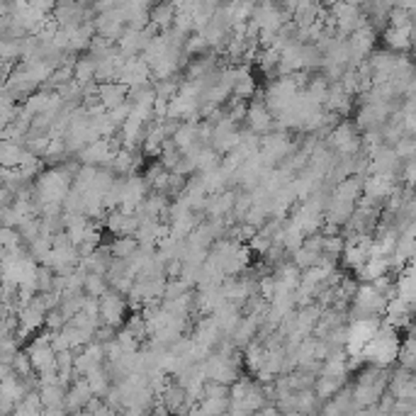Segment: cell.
<instances>
[{"instance_id":"cell-10","label":"cell","mask_w":416,"mask_h":416,"mask_svg":"<svg viewBox=\"0 0 416 416\" xmlns=\"http://www.w3.org/2000/svg\"><path fill=\"white\" fill-rule=\"evenodd\" d=\"M52 98H54V90L39 88V90L32 92L30 98L22 103V115H27L30 119L39 117L41 112H46V110H49V105H52Z\"/></svg>"},{"instance_id":"cell-17","label":"cell","mask_w":416,"mask_h":416,"mask_svg":"<svg viewBox=\"0 0 416 416\" xmlns=\"http://www.w3.org/2000/svg\"><path fill=\"white\" fill-rule=\"evenodd\" d=\"M110 290H112V288H110L108 277L98 275V273H88V277H86V295H88V297L103 299Z\"/></svg>"},{"instance_id":"cell-2","label":"cell","mask_w":416,"mask_h":416,"mask_svg":"<svg viewBox=\"0 0 416 416\" xmlns=\"http://www.w3.org/2000/svg\"><path fill=\"white\" fill-rule=\"evenodd\" d=\"M246 124H248L251 132L258 134V137H266V134L273 132V127H275V117H273V112L266 105V92H258L256 98L248 103Z\"/></svg>"},{"instance_id":"cell-16","label":"cell","mask_w":416,"mask_h":416,"mask_svg":"<svg viewBox=\"0 0 416 416\" xmlns=\"http://www.w3.org/2000/svg\"><path fill=\"white\" fill-rule=\"evenodd\" d=\"M25 151L27 149L22 144H15V141H3V146H0V161H3V168H20Z\"/></svg>"},{"instance_id":"cell-15","label":"cell","mask_w":416,"mask_h":416,"mask_svg":"<svg viewBox=\"0 0 416 416\" xmlns=\"http://www.w3.org/2000/svg\"><path fill=\"white\" fill-rule=\"evenodd\" d=\"M202 416H226L231 409L229 397H205V399L197 404Z\"/></svg>"},{"instance_id":"cell-22","label":"cell","mask_w":416,"mask_h":416,"mask_svg":"<svg viewBox=\"0 0 416 416\" xmlns=\"http://www.w3.org/2000/svg\"><path fill=\"white\" fill-rule=\"evenodd\" d=\"M188 293H192V288L178 277V280H168V288H166L164 299H178V297H185Z\"/></svg>"},{"instance_id":"cell-6","label":"cell","mask_w":416,"mask_h":416,"mask_svg":"<svg viewBox=\"0 0 416 416\" xmlns=\"http://www.w3.org/2000/svg\"><path fill=\"white\" fill-rule=\"evenodd\" d=\"M411 27H387V30L380 34L382 49H387V52H392V54L411 52Z\"/></svg>"},{"instance_id":"cell-5","label":"cell","mask_w":416,"mask_h":416,"mask_svg":"<svg viewBox=\"0 0 416 416\" xmlns=\"http://www.w3.org/2000/svg\"><path fill=\"white\" fill-rule=\"evenodd\" d=\"M92 399H95V395H92L90 385H88L86 377H81V380H76L71 387H68V392H66V411L71 416H81L83 411H86V406L90 404Z\"/></svg>"},{"instance_id":"cell-19","label":"cell","mask_w":416,"mask_h":416,"mask_svg":"<svg viewBox=\"0 0 416 416\" xmlns=\"http://www.w3.org/2000/svg\"><path fill=\"white\" fill-rule=\"evenodd\" d=\"M399 368L409 370V373H416V336H406L402 341V350H399Z\"/></svg>"},{"instance_id":"cell-18","label":"cell","mask_w":416,"mask_h":416,"mask_svg":"<svg viewBox=\"0 0 416 416\" xmlns=\"http://www.w3.org/2000/svg\"><path fill=\"white\" fill-rule=\"evenodd\" d=\"M341 261H344V268H348V270L358 273L360 268H363L365 263L370 261V253L365 251V248H360V246H346V251H344V256H341Z\"/></svg>"},{"instance_id":"cell-20","label":"cell","mask_w":416,"mask_h":416,"mask_svg":"<svg viewBox=\"0 0 416 416\" xmlns=\"http://www.w3.org/2000/svg\"><path fill=\"white\" fill-rule=\"evenodd\" d=\"M221 166V154H217L212 146H205L197 156V173H210Z\"/></svg>"},{"instance_id":"cell-23","label":"cell","mask_w":416,"mask_h":416,"mask_svg":"<svg viewBox=\"0 0 416 416\" xmlns=\"http://www.w3.org/2000/svg\"><path fill=\"white\" fill-rule=\"evenodd\" d=\"M41 416H46V414H44V411H41Z\"/></svg>"},{"instance_id":"cell-7","label":"cell","mask_w":416,"mask_h":416,"mask_svg":"<svg viewBox=\"0 0 416 416\" xmlns=\"http://www.w3.org/2000/svg\"><path fill=\"white\" fill-rule=\"evenodd\" d=\"M129 92H132V88L119 81L105 83V86H100V103H103V108L110 112V110H117L119 105L129 103Z\"/></svg>"},{"instance_id":"cell-14","label":"cell","mask_w":416,"mask_h":416,"mask_svg":"<svg viewBox=\"0 0 416 416\" xmlns=\"http://www.w3.org/2000/svg\"><path fill=\"white\" fill-rule=\"evenodd\" d=\"M37 392H39L44 409H54V406H66V392H68V387H63V385H46V387H39Z\"/></svg>"},{"instance_id":"cell-8","label":"cell","mask_w":416,"mask_h":416,"mask_svg":"<svg viewBox=\"0 0 416 416\" xmlns=\"http://www.w3.org/2000/svg\"><path fill=\"white\" fill-rule=\"evenodd\" d=\"M350 377H329V375H319L317 382H314V392L321 399V404H326L329 399H334L341 390H346Z\"/></svg>"},{"instance_id":"cell-1","label":"cell","mask_w":416,"mask_h":416,"mask_svg":"<svg viewBox=\"0 0 416 416\" xmlns=\"http://www.w3.org/2000/svg\"><path fill=\"white\" fill-rule=\"evenodd\" d=\"M129 309H132V307H129L127 295L110 290V293L105 295L103 299H100V321H103L105 326L119 329V326L124 324V319H127Z\"/></svg>"},{"instance_id":"cell-3","label":"cell","mask_w":416,"mask_h":416,"mask_svg":"<svg viewBox=\"0 0 416 416\" xmlns=\"http://www.w3.org/2000/svg\"><path fill=\"white\" fill-rule=\"evenodd\" d=\"M385 321L390 326L399 329H411V324L416 321V304H411L409 299L404 297H395L387 302V312H385Z\"/></svg>"},{"instance_id":"cell-21","label":"cell","mask_w":416,"mask_h":416,"mask_svg":"<svg viewBox=\"0 0 416 416\" xmlns=\"http://www.w3.org/2000/svg\"><path fill=\"white\" fill-rule=\"evenodd\" d=\"M210 44H207V37L202 32H192L188 39H185V54L188 57H202V52H207Z\"/></svg>"},{"instance_id":"cell-11","label":"cell","mask_w":416,"mask_h":416,"mask_svg":"<svg viewBox=\"0 0 416 416\" xmlns=\"http://www.w3.org/2000/svg\"><path fill=\"white\" fill-rule=\"evenodd\" d=\"M86 380H88V385H90L92 395L100 397V399H105V395L112 390V380H110L108 365H100V368L90 370L86 375Z\"/></svg>"},{"instance_id":"cell-12","label":"cell","mask_w":416,"mask_h":416,"mask_svg":"<svg viewBox=\"0 0 416 416\" xmlns=\"http://www.w3.org/2000/svg\"><path fill=\"white\" fill-rule=\"evenodd\" d=\"M175 15H178L175 3H161V6L151 8V22H154L161 32H168L170 27L175 25Z\"/></svg>"},{"instance_id":"cell-13","label":"cell","mask_w":416,"mask_h":416,"mask_svg":"<svg viewBox=\"0 0 416 416\" xmlns=\"http://www.w3.org/2000/svg\"><path fill=\"white\" fill-rule=\"evenodd\" d=\"M108 246H110V251H112V256L119 258V261H129V258L137 256L139 248H141L137 241V237H115Z\"/></svg>"},{"instance_id":"cell-4","label":"cell","mask_w":416,"mask_h":416,"mask_svg":"<svg viewBox=\"0 0 416 416\" xmlns=\"http://www.w3.org/2000/svg\"><path fill=\"white\" fill-rule=\"evenodd\" d=\"M139 226H141V219L137 215H129V212L122 210H112L105 219V229L115 237H137Z\"/></svg>"},{"instance_id":"cell-9","label":"cell","mask_w":416,"mask_h":416,"mask_svg":"<svg viewBox=\"0 0 416 416\" xmlns=\"http://www.w3.org/2000/svg\"><path fill=\"white\" fill-rule=\"evenodd\" d=\"M95 76H98V59L90 57V54H83V57L76 59V66H73V81L81 88L95 83Z\"/></svg>"}]
</instances>
